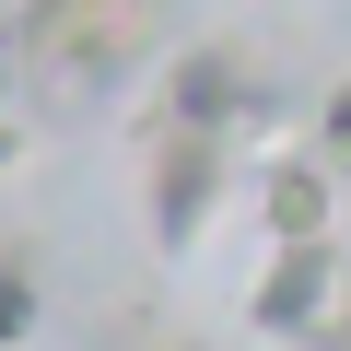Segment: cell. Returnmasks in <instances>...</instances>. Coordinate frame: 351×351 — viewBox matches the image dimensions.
<instances>
[{
    "mask_svg": "<svg viewBox=\"0 0 351 351\" xmlns=\"http://www.w3.org/2000/svg\"><path fill=\"white\" fill-rule=\"evenodd\" d=\"M223 176H234L223 129H152V246H188L223 199Z\"/></svg>",
    "mask_w": 351,
    "mask_h": 351,
    "instance_id": "cell-1",
    "label": "cell"
},
{
    "mask_svg": "<svg viewBox=\"0 0 351 351\" xmlns=\"http://www.w3.org/2000/svg\"><path fill=\"white\" fill-rule=\"evenodd\" d=\"M141 36H152V0H36V24H24V47L59 71H117L141 59Z\"/></svg>",
    "mask_w": 351,
    "mask_h": 351,
    "instance_id": "cell-2",
    "label": "cell"
},
{
    "mask_svg": "<svg viewBox=\"0 0 351 351\" xmlns=\"http://www.w3.org/2000/svg\"><path fill=\"white\" fill-rule=\"evenodd\" d=\"M328 293H339V258H328V234H316V246H269V269H258L246 316H258L269 339H304V328L328 316Z\"/></svg>",
    "mask_w": 351,
    "mask_h": 351,
    "instance_id": "cell-3",
    "label": "cell"
},
{
    "mask_svg": "<svg viewBox=\"0 0 351 351\" xmlns=\"http://www.w3.org/2000/svg\"><path fill=\"white\" fill-rule=\"evenodd\" d=\"M258 199H269V246H316L328 199H339V164L328 152H281V164H258Z\"/></svg>",
    "mask_w": 351,
    "mask_h": 351,
    "instance_id": "cell-4",
    "label": "cell"
},
{
    "mask_svg": "<svg viewBox=\"0 0 351 351\" xmlns=\"http://www.w3.org/2000/svg\"><path fill=\"white\" fill-rule=\"evenodd\" d=\"M246 94H258V82H246L234 47H188V59H176V82H164V129H234Z\"/></svg>",
    "mask_w": 351,
    "mask_h": 351,
    "instance_id": "cell-5",
    "label": "cell"
},
{
    "mask_svg": "<svg viewBox=\"0 0 351 351\" xmlns=\"http://www.w3.org/2000/svg\"><path fill=\"white\" fill-rule=\"evenodd\" d=\"M36 316H47V304H36V269L0 258V351H24V339H36Z\"/></svg>",
    "mask_w": 351,
    "mask_h": 351,
    "instance_id": "cell-6",
    "label": "cell"
},
{
    "mask_svg": "<svg viewBox=\"0 0 351 351\" xmlns=\"http://www.w3.org/2000/svg\"><path fill=\"white\" fill-rule=\"evenodd\" d=\"M316 152H328V164H339V176H351V82H339V94H328V117H316Z\"/></svg>",
    "mask_w": 351,
    "mask_h": 351,
    "instance_id": "cell-7",
    "label": "cell"
},
{
    "mask_svg": "<svg viewBox=\"0 0 351 351\" xmlns=\"http://www.w3.org/2000/svg\"><path fill=\"white\" fill-rule=\"evenodd\" d=\"M12 152H24V129H12V106H0V164H12Z\"/></svg>",
    "mask_w": 351,
    "mask_h": 351,
    "instance_id": "cell-8",
    "label": "cell"
},
{
    "mask_svg": "<svg viewBox=\"0 0 351 351\" xmlns=\"http://www.w3.org/2000/svg\"><path fill=\"white\" fill-rule=\"evenodd\" d=\"M0 82H12V36H0Z\"/></svg>",
    "mask_w": 351,
    "mask_h": 351,
    "instance_id": "cell-9",
    "label": "cell"
}]
</instances>
